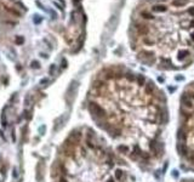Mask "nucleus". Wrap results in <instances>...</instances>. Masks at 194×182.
Listing matches in <instances>:
<instances>
[{"label": "nucleus", "mask_w": 194, "mask_h": 182, "mask_svg": "<svg viewBox=\"0 0 194 182\" xmlns=\"http://www.w3.org/2000/svg\"><path fill=\"white\" fill-rule=\"evenodd\" d=\"M41 22V18H40V16H35V18H34V23H40Z\"/></svg>", "instance_id": "obj_6"}, {"label": "nucleus", "mask_w": 194, "mask_h": 182, "mask_svg": "<svg viewBox=\"0 0 194 182\" xmlns=\"http://www.w3.org/2000/svg\"><path fill=\"white\" fill-rule=\"evenodd\" d=\"M17 43H23V39H22V38H21V39L17 38Z\"/></svg>", "instance_id": "obj_7"}, {"label": "nucleus", "mask_w": 194, "mask_h": 182, "mask_svg": "<svg viewBox=\"0 0 194 182\" xmlns=\"http://www.w3.org/2000/svg\"><path fill=\"white\" fill-rule=\"evenodd\" d=\"M129 34L140 62L161 70L185 69L194 62V5L187 0L143 4Z\"/></svg>", "instance_id": "obj_2"}, {"label": "nucleus", "mask_w": 194, "mask_h": 182, "mask_svg": "<svg viewBox=\"0 0 194 182\" xmlns=\"http://www.w3.org/2000/svg\"><path fill=\"white\" fill-rule=\"evenodd\" d=\"M86 107L124 158L143 173L159 168L166 153L169 107L154 82L124 66H107L90 85Z\"/></svg>", "instance_id": "obj_1"}, {"label": "nucleus", "mask_w": 194, "mask_h": 182, "mask_svg": "<svg viewBox=\"0 0 194 182\" xmlns=\"http://www.w3.org/2000/svg\"><path fill=\"white\" fill-rule=\"evenodd\" d=\"M178 182H194V179H182Z\"/></svg>", "instance_id": "obj_5"}, {"label": "nucleus", "mask_w": 194, "mask_h": 182, "mask_svg": "<svg viewBox=\"0 0 194 182\" xmlns=\"http://www.w3.org/2000/svg\"><path fill=\"white\" fill-rule=\"evenodd\" d=\"M176 152L182 168L194 174V82L183 89L180 97Z\"/></svg>", "instance_id": "obj_4"}, {"label": "nucleus", "mask_w": 194, "mask_h": 182, "mask_svg": "<svg viewBox=\"0 0 194 182\" xmlns=\"http://www.w3.org/2000/svg\"><path fill=\"white\" fill-rule=\"evenodd\" d=\"M52 182H135V175L108 139L84 125L74 129L60 147Z\"/></svg>", "instance_id": "obj_3"}]
</instances>
